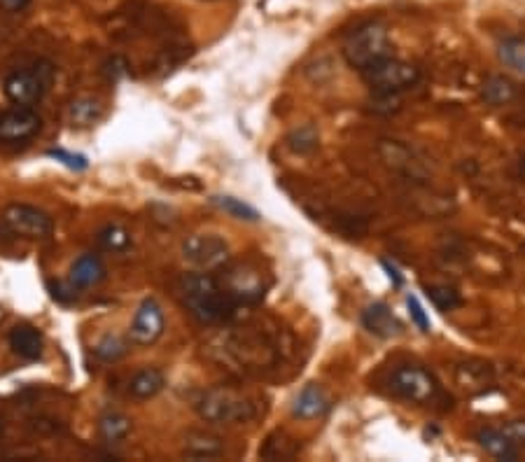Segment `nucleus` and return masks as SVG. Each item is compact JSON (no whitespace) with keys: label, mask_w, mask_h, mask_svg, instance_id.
Returning <instances> with one entry per match:
<instances>
[{"label":"nucleus","mask_w":525,"mask_h":462,"mask_svg":"<svg viewBox=\"0 0 525 462\" xmlns=\"http://www.w3.org/2000/svg\"><path fill=\"white\" fill-rule=\"evenodd\" d=\"M502 430L507 432V437L514 441L518 448L525 446V418L523 420H511V423L504 425Z\"/></svg>","instance_id":"obj_30"},{"label":"nucleus","mask_w":525,"mask_h":462,"mask_svg":"<svg viewBox=\"0 0 525 462\" xmlns=\"http://www.w3.org/2000/svg\"><path fill=\"white\" fill-rule=\"evenodd\" d=\"M101 115H103L101 101H96V98L91 96L77 98V101L70 103L68 108V117L73 126H91L101 119Z\"/></svg>","instance_id":"obj_20"},{"label":"nucleus","mask_w":525,"mask_h":462,"mask_svg":"<svg viewBox=\"0 0 525 462\" xmlns=\"http://www.w3.org/2000/svg\"><path fill=\"white\" fill-rule=\"evenodd\" d=\"M105 278V266L96 255H82L70 266V285L73 287H94Z\"/></svg>","instance_id":"obj_16"},{"label":"nucleus","mask_w":525,"mask_h":462,"mask_svg":"<svg viewBox=\"0 0 525 462\" xmlns=\"http://www.w3.org/2000/svg\"><path fill=\"white\" fill-rule=\"evenodd\" d=\"M518 175H521V180L525 182V154H523V159H521V164H518Z\"/></svg>","instance_id":"obj_33"},{"label":"nucleus","mask_w":525,"mask_h":462,"mask_svg":"<svg viewBox=\"0 0 525 462\" xmlns=\"http://www.w3.org/2000/svg\"><path fill=\"white\" fill-rule=\"evenodd\" d=\"M329 397L327 392L320 388V385H306L304 390L299 392V397L294 399L292 404V413L294 418L301 420H315L322 418L329 411Z\"/></svg>","instance_id":"obj_13"},{"label":"nucleus","mask_w":525,"mask_h":462,"mask_svg":"<svg viewBox=\"0 0 525 462\" xmlns=\"http://www.w3.org/2000/svg\"><path fill=\"white\" fill-rule=\"evenodd\" d=\"M182 451H185V455H189V458L210 460V458H217V455L224 451V444L220 437H215V434L210 432H189L185 437Z\"/></svg>","instance_id":"obj_18"},{"label":"nucleus","mask_w":525,"mask_h":462,"mask_svg":"<svg viewBox=\"0 0 525 462\" xmlns=\"http://www.w3.org/2000/svg\"><path fill=\"white\" fill-rule=\"evenodd\" d=\"M98 434L105 444H122V441L131 434V418L119 411L103 413L98 420Z\"/></svg>","instance_id":"obj_19"},{"label":"nucleus","mask_w":525,"mask_h":462,"mask_svg":"<svg viewBox=\"0 0 525 462\" xmlns=\"http://www.w3.org/2000/svg\"><path fill=\"white\" fill-rule=\"evenodd\" d=\"M194 409L206 423L243 425L257 416L255 399L231 388H210L196 397Z\"/></svg>","instance_id":"obj_2"},{"label":"nucleus","mask_w":525,"mask_h":462,"mask_svg":"<svg viewBox=\"0 0 525 462\" xmlns=\"http://www.w3.org/2000/svg\"><path fill=\"white\" fill-rule=\"evenodd\" d=\"M213 203L220 210H224L229 217L234 220H243V222H257L259 213L250 203H245L241 199H234V196H213Z\"/></svg>","instance_id":"obj_24"},{"label":"nucleus","mask_w":525,"mask_h":462,"mask_svg":"<svg viewBox=\"0 0 525 462\" xmlns=\"http://www.w3.org/2000/svg\"><path fill=\"white\" fill-rule=\"evenodd\" d=\"M47 154L52 159L59 161V164L70 168V171H84V168L89 166V161H87V157H84V154H73V152H66V150H49Z\"/></svg>","instance_id":"obj_27"},{"label":"nucleus","mask_w":525,"mask_h":462,"mask_svg":"<svg viewBox=\"0 0 525 462\" xmlns=\"http://www.w3.org/2000/svg\"><path fill=\"white\" fill-rule=\"evenodd\" d=\"M182 257L196 271H217L229 262L231 248L217 234H192L182 241Z\"/></svg>","instance_id":"obj_7"},{"label":"nucleus","mask_w":525,"mask_h":462,"mask_svg":"<svg viewBox=\"0 0 525 462\" xmlns=\"http://www.w3.org/2000/svg\"><path fill=\"white\" fill-rule=\"evenodd\" d=\"M427 297L432 299V304L439 311H453L455 306H460L458 292L451 290V287H427Z\"/></svg>","instance_id":"obj_26"},{"label":"nucleus","mask_w":525,"mask_h":462,"mask_svg":"<svg viewBox=\"0 0 525 462\" xmlns=\"http://www.w3.org/2000/svg\"><path fill=\"white\" fill-rule=\"evenodd\" d=\"M362 75L364 82L369 84V89L381 96L399 94V91L416 87L420 80V70L413 66V63L392 59V56H385V59L376 61L374 66L362 70Z\"/></svg>","instance_id":"obj_5"},{"label":"nucleus","mask_w":525,"mask_h":462,"mask_svg":"<svg viewBox=\"0 0 525 462\" xmlns=\"http://www.w3.org/2000/svg\"><path fill=\"white\" fill-rule=\"evenodd\" d=\"M164 334V311L154 299H145L131 320L129 339L136 346H152Z\"/></svg>","instance_id":"obj_9"},{"label":"nucleus","mask_w":525,"mask_h":462,"mask_svg":"<svg viewBox=\"0 0 525 462\" xmlns=\"http://www.w3.org/2000/svg\"><path fill=\"white\" fill-rule=\"evenodd\" d=\"M343 56L357 70H367L369 66H374L376 61L390 56L388 28L378 24V21H367V24L357 26L343 40Z\"/></svg>","instance_id":"obj_3"},{"label":"nucleus","mask_w":525,"mask_h":462,"mask_svg":"<svg viewBox=\"0 0 525 462\" xmlns=\"http://www.w3.org/2000/svg\"><path fill=\"white\" fill-rule=\"evenodd\" d=\"M10 348L21 360H38L42 355V334L31 325H17L10 334Z\"/></svg>","instance_id":"obj_15"},{"label":"nucleus","mask_w":525,"mask_h":462,"mask_svg":"<svg viewBox=\"0 0 525 462\" xmlns=\"http://www.w3.org/2000/svg\"><path fill=\"white\" fill-rule=\"evenodd\" d=\"M126 341L119 339L117 334H105L101 341L96 343V357L103 362H117L126 355Z\"/></svg>","instance_id":"obj_25"},{"label":"nucleus","mask_w":525,"mask_h":462,"mask_svg":"<svg viewBox=\"0 0 525 462\" xmlns=\"http://www.w3.org/2000/svg\"><path fill=\"white\" fill-rule=\"evenodd\" d=\"M33 0H0V10L10 12V14H17L21 10H26L28 5H31Z\"/></svg>","instance_id":"obj_31"},{"label":"nucleus","mask_w":525,"mask_h":462,"mask_svg":"<svg viewBox=\"0 0 525 462\" xmlns=\"http://www.w3.org/2000/svg\"><path fill=\"white\" fill-rule=\"evenodd\" d=\"M40 115L33 108L7 110L0 115V140L7 143H21V140L33 138L40 131Z\"/></svg>","instance_id":"obj_10"},{"label":"nucleus","mask_w":525,"mask_h":462,"mask_svg":"<svg viewBox=\"0 0 525 462\" xmlns=\"http://www.w3.org/2000/svg\"><path fill=\"white\" fill-rule=\"evenodd\" d=\"M392 395L411 404H430L439 395V383L430 371L420 364H399L390 374Z\"/></svg>","instance_id":"obj_6"},{"label":"nucleus","mask_w":525,"mask_h":462,"mask_svg":"<svg viewBox=\"0 0 525 462\" xmlns=\"http://www.w3.org/2000/svg\"><path fill=\"white\" fill-rule=\"evenodd\" d=\"M54 80L52 63L38 61L33 66L14 70L5 77V96L10 98L14 105L21 108H33L35 103L42 101V96L47 94L49 84Z\"/></svg>","instance_id":"obj_4"},{"label":"nucleus","mask_w":525,"mask_h":462,"mask_svg":"<svg viewBox=\"0 0 525 462\" xmlns=\"http://www.w3.org/2000/svg\"><path fill=\"white\" fill-rule=\"evenodd\" d=\"M516 96V84L507 80L504 75H493L488 77L483 84V101L488 105H507L514 101Z\"/></svg>","instance_id":"obj_21"},{"label":"nucleus","mask_w":525,"mask_h":462,"mask_svg":"<svg viewBox=\"0 0 525 462\" xmlns=\"http://www.w3.org/2000/svg\"><path fill=\"white\" fill-rule=\"evenodd\" d=\"M406 306H409V313H411V320L416 322L420 332H430V318H427L425 308L420 306V301L416 297H409L406 299Z\"/></svg>","instance_id":"obj_29"},{"label":"nucleus","mask_w":525,"mask_h":462,"mask_svg":"<svg viewBox=\"0 0 525 462\" xmlns=\"http://www.w3.org/2000/svg\"><path fill=\"white\" fill-rule=\"evenodd\" d=\"M383 266H385V269H388V273H390V278H392V280H395V285H402V278H399V276H397V271H395V269H392V266H390V264H383Z\"/></svg>","instance_id":"obj_32"},{"label":"nucleus","mask_w":525,"mask_h":462,"mask_svg":"<svg viewBox=\"0 0 525 462\" xmlns=\"http://www.w3.org/2000/svg\"><path fill=\"white\" fill-rule=\"evenodd\" d=\"M222 287L227 290V294L236 301V304H241V301L252 304V301L264 297L262 273L257 269H248V266H236V269H231L227 276V283Z\"/></svg>","instance_id":"obj_11"},{"label":"nucleus","mask_w":525,"mask_h":462,"mask_svg":"<svg viewBox=\"0 0 525 462\" xmlns=\"http://www.w3.org/2000/svg\"><path fill=\"white\" fill-rule=\"evenodd\" d=\"M3 222L12 229V234L21 238H47L54 231V222L45 210L28 206V203H12L5 208Z\"/></svg>","instance_id":"obj_8"},{"label":"nucleus","mask_w":525,"mask_h":462,"mask_svg":"<svg viewBox=\"0 0 525 462\" xmlns=\"http://www.w3.org/2000/svg\"><path fill=\"white\" fill-rule=\"evenodd\" d=\"M96 238L98 245H101L103 250L112 252V255H124V252L131 248V234L122 224H105V227L98 231Z\"/></svg>","instance_id":"obj_22"},{"label":"nucleus","mask_w":525,"mask_h":462,"mask_svg":"<svg viewBox=\"0 0 525 462\" xmlns=\"http://www.w3.org/2000/svg\"><path fill=\"white\" fill-rule=\"evenodd\" d=\"M0 437H3V425H0Z\"/></svg>","instance_id":"obj_34"},{"label":"nucleus","mask_w":525,"mask_h":462,"mask_svg":"<svg viewBox=\"0 0 525 462\" xmlns=\"http://www.w3.org/2000/svg\"><path fill=\"white\" fill-rule=\"evenodd\" d=\"M476 441H479V446L483 451L493 455L497 460H516L518 458V448L514 441L507 437V432L504 430H495V427H483V430L476 432Z\"/></svg>","instance_id":"obj_14"},{"label":"nucleus","mask_w":525,"mask_h":462,"mask_svg":"<svg viewBox=\"0 0 525 462\" xmlns=\"http://www.w3.org/2000/svg\"><path fill=\"white\" fill-rule=\"evenodd\" d=\"M497 56L504 66L518 75H525V38H507L497 47Z\"/></svg>","instance_id":"obj_23"},{"label":"nucleus","mask_w":525,"mask_h":462,"mask_svg":"<svg viewBox=\"0 0 525 462\" xmlns=\"http://www.w3.org/2000/svg\"><path fill=\"white\" fill-rule=\"evenodd\" d=\"M362 325L374 336H381V339H390V336H397L402 332V322L397 320V315L392 313L388 304H383V301L364 308Z\"/></svg>","instance_id":"obj_12"},{"label":"nucleus","mask_w":525,"mask_h":462,"mask_svg":"<svg viewBox=\"0 0 525 462\" xmlns=\"http://www.w3.org/2000/svg\"><path fill=\"white\" fill-rule=\"evenodd\" d=\"M180 294L189 315L201 325H220L236 311V301L206 271L187 273L180 280Z\"/></svg>","instance_id":"obj_1"},{"label":"nucleus","mask_w":525,"mask_h":462,"mask_svg":"<svg viewBox=\"0 0 525 462\" xmlns=\"http://www.w3.org/2000/svg\"><path fill=\"white\" fill-rule=\"evenodd\" d=\"M164 385H166L164 374H161L159 369L147 367V369H140L138 374L131 378L129 395H131L133 399H138V402H145V399L157 397L159 392L164 390Z\"/></svg>","instance_id":"obj_17"},{"label":"nucleus","mask_w":525,"mask_h":462,"mask_svg":"<svg viewBox=\"0 0 525 462\" xmlns=\"http://www.w3.org/2000/svg\"><path fill=\"white\" fill-rule=\"evenodd\" d=\"M315 143H318V136H315V131L311 129V126H304V129L294 131L290 136V147L297 152L313 150Z\"/></svg>","instance_id":"obj_28"}]
</instances>
